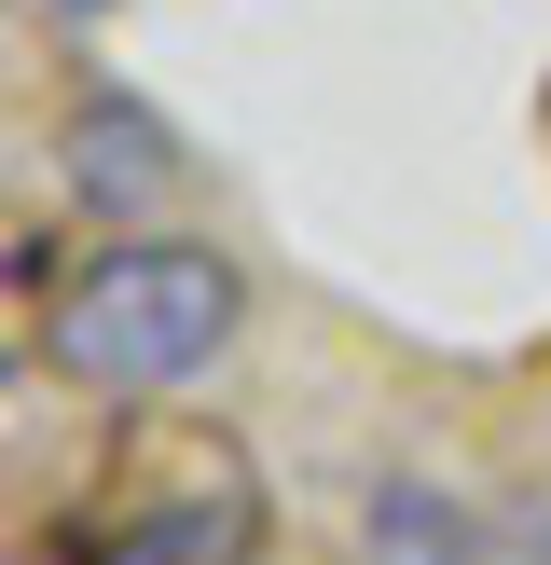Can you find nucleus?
Segmentation results:
<instances>
[{"label":"nucleus","mask_w":551,"mask_h":565,"mask_svg":"<svg viewBox=\"0 0 551 565\" xmlns=\"http://www.w3.org/2000/svg\"><path fill=\"white\" fill-rule=\"evenodd\" d=\"M262 552V497H165V511H125L97 539H69V565H248Z\"/></svg>","instance_id":"20e7f679"},{"label":"nucleus","mask_w":551,"mask_h":565,"mask_svg":"<svg viewBox=\"0 0 551 565\" xmlns=\"http://www.w3.org/2000/svg\"><path fill=\"white\" fill-rule=\"evenodd\" d=\"M55 180H69V207H83V221L138 235V221L165 207V180H180V138H165L138 97H110V83H97V97L55 125Z\"/></svg>","instance_id":"f03ea898"},{"label":"nucleus","mask_w":551,"mask_h":565,"mask_svg":"<svg viewBox=\"0 0 551 565\" xmlns=\"http://www.w3.org/2000/svg\"><path fill=\"white\" fill-rule=\"evenodd\" d=\"M358 565H510V552H496V524L468 511L455 483L386 469V483L358 497Z\"/></svg>","instance_id":"7ed1b4c3"},{"label":"nucleus","mask_w":551,"mask_h":565,"mask_svg":"<svg viewBox=\"0 0 551 565\" xmlns=\"http://www.w3.org/2000/svg\"><path fill=\"white\" fill-rule=\"evenodd\" d=\"M42 28H97V14H125V0H28Z\"/></svg>","instance_id":"39448f33"},{"label":"nucleus","mask_w":551,"mask_h":565,"mask_svg":"<svg viewBox=\"0 0 551 565\" xmlns=\"http://www.w3.org/2000/svg\"><path fill=\"white\" fill-rule=\"evenodd\" d=\"M235 345H248V263L207 235H110L42 318V359L69 386H97V401L207 386Z\"/></svg>","instance_id":"f257e3e1"}]
</instances>
